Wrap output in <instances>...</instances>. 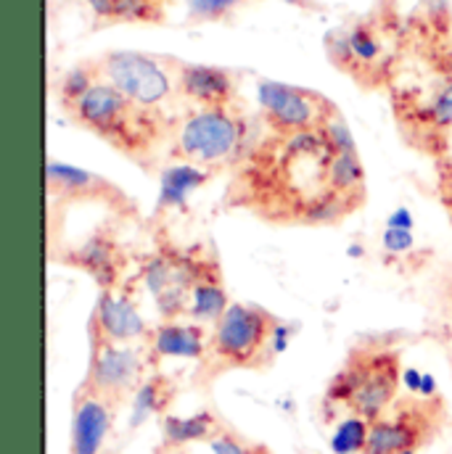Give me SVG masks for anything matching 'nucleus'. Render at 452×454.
<instances>
[{
	"mask_svg": "<svg viewBox=\"0 0 452 454\" xmlns=\"http://www.w3.org/2000/svg\"><path fill=\"white\" fill-rule=\"evenodd\" d=\"M283 3L297 5V8H302V11H318V8H321V3H318V0H283Z\"/></svg>",
	"mask_w": 452,
	"mask_h": 454,
	"instance_id": "31",
	"label": "nucleus"
},
{
	"mask_svg": "<svg viewBox=\"0 0 452 454\" xmlns=\"http://www.w3.org/2000/svg\"><path fill=\"white\" fill-rule=\"evenodd\" d=\"M445 423L448 404L440 394L429 399L408 394L370 423L368 447L362 454L421 452L442 434Z\"/></svg>",
	"mask_w": 452,
	"mask_h": 454,
	"instance_id": "9",
	"label": "nucleus"
},
{
	"mask_svg": "<svg viewBox=\"0 0 452 454\" xmlns=\"http://www.w3.org/2000/svg\"><path fill=\"white\" fill-rule=\"evenodd\" d=\"M402 351L389 339H362L354 343L337 375L331 378L323 410H344L378 420L402 386Z\"/></svg>",
	"mask_w": 452,
	"mask_h": 454,
	"instance_id": "3",
	"label": "nucleus"
},
{
	"mask_svg": "<svg viewBox=\"0 0 452 454\" xmlns=\"http://www.w3.org/2000/svg\"><path fill=\"white\" fill-rule=\"evenodd\" d=\"M210 333L207 325L199 323H180V320H162L151 325L148 336L143 340L151 367L162 359H194L204 362L210 348Z\"/></svg>",
	"mask_w": 452,
	"mask_h": 454,
	"instance_id": "18",
	"label": "nucleus"
},
{
	"mask_svg": "<svg viewBox=\"0 0 452 454\" xmlns=\"http://www.w3.org/2000/svg\"><path fill=\"white\" fill-rule=\"evenodd\" d=\"M64 114L91 135L101 137L143 172H156L167 161L180 114L132 104L109 82H96Z\"/></svg>",
	"mask_w": 452,
	"mask_h": 454,
	"instance_id": "2",
	"label": "nucleus"
},
{
	"mask_svg": "<svg viewBox=\"0 0 452 454\" xmlns=\"http://www.w3.org/2000/svg\"><path fill=\"white\" fill-rule=\"evenodd\" d=\"M334 148L321 129L262 135L230 169L227 212H249L275 227H334L357 207L331 183Z\"/></svg>",
	"mask_w": 452,
	"mask_h": 454,
	"instance_id": "1",
	"label": "nucleus"
},
{
	"mask_svg": "<svg viewBox=\"0 0 452 454\" xmlns=\"http://www.w3.org/2000/svg\"><path fill=\"white\" fill-rule=\"evenodd\" d=\"M392 101L402 137L434 161L445 159L452 129V80L440 77L429 93L394 90Z\"/></svg>",
	"mask_w": 452,
	"mask_h": 454,
	"instance_id": "10",
	"label": "nucleus"
},
{
	"mask_svg": "<svg viewBox=\"0 0 452 454\" xmlns=\"http://www.w3.org/2000/svg\"><path fill=\"white\" fill-rule=\"evenodd\" d=\"M202 450H204V454H267V450L243 442L238 434H233L226 426L212 439L202 442Z\"/></svg>",
	"mask_w": 452,
	"mask_h": 454,
	"instance_id": "28",
	"label": "nucleus"
},
{
	"mask_svg": "<svg viewBox=\"0 0 452 454\" xmlns=\"http://www.w3.org/2000/svg\"><path fill=\"white\" fill-rule=\"evenodd\" d=\"M101 82H109L132 104L172 112L180 104L175 85V59L140 51H107L96 56Z\"/></svg>",
	"mask_w": 452,
	"mask_h": 454,
	"instance_id": "8",
	"label": "nucleus"
},
{
	"mask_svg": "<svg viewBox=\"0 0 452 454\" xmlns=\"http://www.w3.org/2000/svg\"><path fill=\"white\" fill-rule=\"evenodd\" d=\"M119 407L91 388L85 380L72 396V431L69 454H104V447L114 431Z\"/></svg>",
	"mask_w": 452,
	"mask_h": 454,
	"instance_id": "16",
	"label": "nucleus"
},
{
	"mask_svg": "<svg viewBox=\"0 0 452 454\" xmlns=\"http://www.w3.org/2000/svg\"><path fill=\"white\" fill-rule=\"evenodd\" d=\"M45 185H48L51 209L72 207V204H101L119 220L140 223L138 204L116 183L96 175V172L51 159L45 167Z\"/></svg>",
	"mask_w": 452,
	"mask_h": 454,
	"instance_id": "13",
	"label": "nucleus"
},
{
	"mask_svg": "<svg viewBox=\"0 0 452 454\" xmlns=\"http://www.w3.org/2000/svg\"><path fill=\"white\" fill-rule=\"evenodd\" d=\"M437 177H440V183H437L440 201H442V207H445V212H448L452 225V161L448 156L437 161Z\"/></svg>",
	"mask_w": 452,
	"mask_h": 454,
	"instance_id": "30",
	"label": "nucleus"
},
{
	"mask_svg": "<svg viewBox=\"0 0 452 454\" xmlns=\"http://www.w3.org/2000/svg\"><path fill=\"white\" fill-rule=\"evenodd\" d=\"M51 262L91 275L101 291H116L127 283L130 254L122 246L119 232L112 225H101L80 243L67 246L64 254H51Z\"/></svg>",
	"mask_w": 452,
	"mask_h": 454,
	"instance_id": "14",
	"label": "nucleus"
},
{
	"mask_svg": "<svg viewBox=\"0 0 452 454\" xmlns=\"http://www.w3.org/2000/svg\"><path fill=\"white\" fill-rule=\"evenodd\" d=\"M175 394H178V388H175L172 378H167L162 372H151L130 402V426L140 428L148 418L170 415L167 410L172 407Z\"/></svg>",
	"mask_w": 452,
	"mask_h": 454,
	"instance_id": "22",
	"label": "nucleus"
},
{
	"mask_svg": "<svg viewBox=\"0 0 452 454\" xmlns=\"http://www.w3.org/2000/svg\"><path fill=\"white\" fill-rule=\"evenodd\" d=\"M218 172L196 167V164H183V161H167L162 169V188H159V201H156V217L167 215L170 209H186L188 199L204 188L210 180H215Z\"/></svg>",
	"mask_w": 452,
	"mask_h": 454,
	"instance_id": "19",
	"label": "nucleus"
},
{
	"mask_svg": "<svg viewBox=\"0 0 452 454\" xmlns=\"http://www.w3.org/2000/svg\"><path fill=\"white\" fill-rule=\"evenodd\" d=\"M188 3V21L191 24H210L227 21L246 0H186Z\"/></svg>",
	"mask_w": 452,
	"mask_h": 454,
	"instance_id": "27",
	"label": "nucleus"
},
{
	"mask_svg": "<svg viewBox=\"0 0 452 454\" xmlns=\"http://www.w3.org/2000/svg\"><path fill=\"white\" fill-rule=\"evenodd\" d=\"M175 85L191 109H233L238 106V77L226 67L191 64L175 59Z\"/></svg>",
	"mask_w": 452,
	"mask_h": 454,
	"instance_id": "17",
	"label": "nucleus"
},
{
	"mask_svg": "<svg viewBox=\"0 0 452 454\" xmlns=\"http://www.w3.org/2000/svg\"><path fill=\"white\" fill-rule=\"evenodd\" d=\"M381 259L386 267L413 275L432 262V251L421 248L413 238V227L389 225L381 235Z\"/></svg>",
	"mask_w": 452,
	"mask_h": 454,
	"instance_id": "21",
	"label": "nucleus"
},
{
	"mask_svg": "<svg viewBox=\"0 0 452 454\" xmlns=\"http://www.w3.org/2000/svg\"><path fill=\"white\" fill-rule=\"evenodd\" d=\"M233 301L227 299L226 278L223 272H215L204 280H199L191 291V301H188V317L191 323H199V325H215L226 309Z\"/></svg>",
	"mask_w": 452,
	"mask_h": 454,
	"instance_id": "23",
	"label": "nucleus"
},
{
	"mask_svg": "<svg viewBox=\"0 0 452 454\" xmlns=\"http://www.w3.org/2000/svg\"><path fill=\"white\" fill-rule=\"evenodd\" d=\"M321 132H323V137L329 140V145L334 148V153L357 151L354 137H352V132H349V127H346V121H344V116H341L339 109H334V112L326 116V121L321 124Z\"/></svg>",
	"mask_w": 452,
	"mask_h": 454,
	"instance_id": "29",
	"label": "nucleus"
},
{
	"mask_svg": "<svg viewBox=\"0 0 452 454\" xmlns=\"http://www.w3.org/2000/svg\"><path fill=\"white\" fill-rule=\"evenodd\" d=\"M281 320L259 304L233 301L212 325L210 348L202 362L207 375L226 370H262L278 356Z\"/></svg>",
	"mask_w": 452,
	"mask_h": 454,
	"instance_id": "7",
	"label": "nucleus"
},
{
	"mask_svg": "<svg viewBox=\"0 0 452 454\" xmlns=\"http://www.w3.org/2000/svg\"><path fill=\"white\" fill-rule=\"evenodd\" d=\"M91 359L85 383L107 396L116 407L132 402L143 380L148 378V351L143 343H112L107 339L88 336Z\"/></svg>",
	"mask_w": 452,
	"mask_h": 454,
	"instance_id": "11",
	"label": "nucleus"
},
{
	"mask_svg": "<svg viewBox=\"0 0 452 454\" xmlns=\"http://www.w3.org/2000/svg\"><path fill=\"white\" fill-rule=\"evenodd\" d=\"M257 143L251 137V119L233 109H191L180 114L167 161L196 164L204 169L235 167L243 153Z\"/></svg>",
	"mask_w": 452,
	"mask_h": 454,
	"instance_id": "6",
	"label": "nucleus"
},
{
	"mask_svg": "<svg viewBox=\"0 0 452 454\" xmlns=\"http://www.w3.org/2000/svg\"><path fill=\"white\" fill-rule=\"evenodd\" d=\"M370 423L368 418L362 415H354V412H346L339 423L334 426V434H331V452L334 454H362L368 447V436H370Z\"/></svg>",
	"mask_w": 452,
	"mask_h": 454,
	"instance_id": "25",
	"label": "nucleus"
},
{
	"mask_svg": "<svg viewBox=\"0 0 452 454\" xmlns=\"http://www.w3.org/2000/svg\"><path fill=\"white\" fill-rule=\"evenodd\" d=\"M220 428H223V420L212 410H202L188 418L164 415L162 418V444L167 452H178V450H186V447L212 439Z\"/></svg>",
	"mask_w": 452,
	"mask_h": 454,
	"instance_id": "20",
	"label": "nucleus"
},
{
	"mask_svg": "<svg viewBox=\"0 0 452 454\" xmlns=\"http://www.w3.org/2000/svg\"><path fill=\"white\" fill-rule=\"evenodd\" d=\"M151 325L143 320L132 294V280L116 291H101L88 320V336L112 343H143Z\"/></svg>",
	"mask_w": 452,
	"mask_h": 454,
	"instance_id": "15",
	"label": "nucleus"
},
{
	"mask_svg": "<svg viewBox=\"0 0 452 454\" xmlns=\"http://www.w3.org/2000/svg\"><path fill=\"white\" fill-rule=\"evenodd\" d=\"M445 309L450 315V325H452V275L448 278V286H445Z\"/></svg>",
	"mask_w": 452,
	"mask_h": 454,
	"instance_id": "32",
	"label": "nucleus"
},
{
	"mask_svg": "<svg viewBox=\"0 0 452 454\" xmlns=\"http://www.w3.org/2000/svg\"><path fill=\"white\" fill-rule=\"evenodd\" d=\"M257 104H259V121L267 132L273 135H302V132H315L326 121V116L337 109L326 96L275 82V80H262L257 88Z\"/></svg>",
	"mask_w": 452,
	"mask_h": 454,
	"instance_id": "12",
	"label": "nucleus"
},
{
	"mask_svg": "<svg viewBox=\"0 0 452 454\" xmlns=\"http://www.w3.org/2000/svg\"><path fill=\"white\" fill-rule=\"evenodd\" d=\"M215 272H223L215 248H180L167 235H156L154 251L138 259L135 280H140L143 288L154 296L162 320H180L188 317L194 286Z\"/></svg>",
	"mask_w": 452,
	"mask_h": 454,
	"instance_id": "5",
	"label": "nucleus"
},
{
	"mask_svg": "<svg viewBox=\"0 0 452 454\" xmlns=\"http://www.w3.org/2000/svg\"><path fill=\"white\" fill-rule=\"evenodd\" d=\"M170 0H112L109 24H162Z\"/></svg>",
	"mask_w": 452,
	"mask_h": 454,
	"instance_id": "26",
	"label": "nucleus"
},
{
	"mask_svg": "<svg viewBox=\"0 0 452 454\" xmlns=\"http://www.w3.org/2000/svg\"><path fill=\"white\" fill-rule=\"evenodd\" d=\"M408 29L397 13H376L337 27L326 35V53L331 64L352 77L360 88L378 90L394 82L397 53L392 43H402Z\"/></svg>",
	"mask_w": 452,
	"mask_h": 454,
	"instance_id": "4",
	"label": "nucleus"
},
{
	"mask_svg": "<svg viewBox=\"0 0 452 454\" xmlns=\"http://www.w3.org/2000/svg\"><path fill=\"white\" fill-rule=\"evenodd\" d=\"M405 454H418V452H405Z\"/></svg>",
	"mask_w": 452,
	"mask_h": 454,
	"instance_id": "33",
	"label": "nucleus"
},
{
	"mask_svg": "<svg viewBox=\"0 0 452 454\" xmlns=\"http://www.w3.org/2000/svg\"><path fill=\"white\" fill-rule=\"evenodd\" d=\"M96 82H101V74H99V64L96 59H85L80 64H75L72 69H67L59 82H56V96H59V106L67 109L72 106L75 101H80Z\"/></svg>",
	"mask_w": 452,
	"mask_h": 454,
	"instance_id": "24",
	"label": "nucleus"
}]
</instances>
